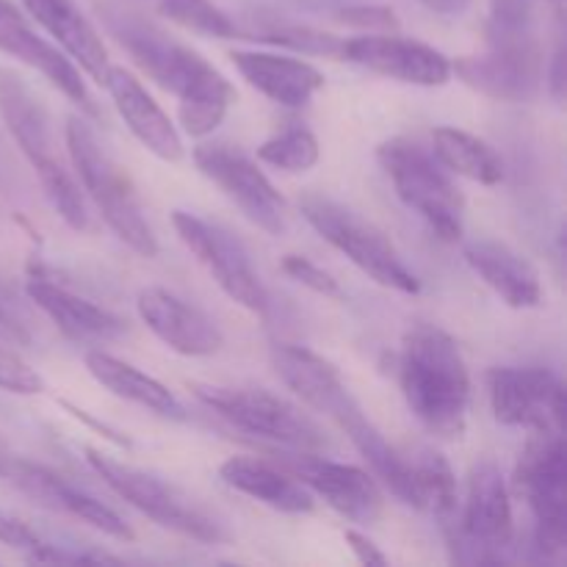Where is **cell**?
I'll list each match as a JSON object with an SVG mask.
<instances>
[{
  "instance_id": "obj_1",
  "label": "cell",
  "mask_w": 567,
  "mask_h": 567,
  "mask_svg": "<svg viewBox=\"0 0 567 567\" xmlns=\"http://www.w3.org/2000/svg\"><path fill=\"white\" fill-rule=\"evenodd\" d=\"M97 11L111 37L127 50V55L158 86L181 100L177 116L188 136L203 138L221 125L236 92L214 64H208L197 50L172 39L164 28L144 20L142 14L125 6L103 0L97 3Z\"/></svg>"
},
{
  "instance_id": "obj_2",
  "label": "cell",
  "mask_w": 567,
  "mask_h": 567,
  "mask_svg": "<svg viewBox=\"0 0 567 567\" xmlns=\"http://www.w3.org/2000/svg\"><path fill=\"white\" fill-rule=\"evenodd\" d=\"M399 385L410 413L426 432L443 441L463 437L471 408V374L449 332L435 324H419L404 336Z\"/></svg>"
},
{
  "instance_id": "obj_3",
  "label": "cell",
  "mask_w": 567,
  "mask_h": 567,
  "mask_svg": "<svg viewBox=\"0 0 567 567\" xmlns=\"http://www.w3.org/2000/svg\"><path fill=\"white\" fill-rule=\"evenodd\" d=\"M487 44L485 55H463L452 64L460 81L493 100L535 97L546 78V53L526 0H493Z\"/></svg>"
},
{
  "instance_id": "obj_4",
  "label": "cell",
  "mask_w": 567,
  "mask_h": 567,
  "mask_svg": "<svg viewBox=\"0 0 567 567\" xmlns=\"http://www.w3.org/2000/svg\"><path fill=\"white\" fill-rule=\"evenodd\" d=\"M0 116H3L6 127L14 136L17 147L22 150L28 164L37 172L39 183L44 188V197L50 199L55 214L72 230H86V199H83L78 177L61 161L59 144H55L53 116H50L42 97L28 86L25 78L17 75L14 70H6V66H0Z\"/></svg>"
},
{
  "instance_id": "obj_5",
  "label": "cell",
  "mask_w": 567,
  "mask_h": 567,
  "mask_svg": "<svg viewBox=\"0 0 567 567\" xmlns=\"http://www.w3.org/2000/svg\"><path fill=\"white\" fill-rule=\"evenodd\" d=\"M64 138L78 183L89 194V199L97 205L105 225L133 252L142 255V258H155L158 255V238H155L153 227L144 216V205L127 172L111 158L109 150L100 144L97 133L81 116L66 120Z\"/></svg>"
},
{
  "instance_id": "obj_6",
  "label": "cell",
  "mask_w": 567,
  "mask_h": 567,
  "mask_svg": "<svg viewBox=\"0 0 567 567\" xmlns=\"http://www.w3.org/2000/svg\"><path fill=\"white\" fill-rule=\"evenodd\" d=\"M299 210L327 244L347 255L374 282L399 293L421 291L419 277L408 269V264L396 252V247L388 241L385 233L360 214H354L352 208L330 197H321V194H308V197L299 199Z\"/></svg>"
},
{
  "instance_id": "obj_7",
  "label": "cell",
  "mask_w": 567,
  "mask_h": 567,
  "mask_svg": "<svg viewBox=\"0 0 567 567\" xmlns=\"http://www.w3.org/2000/svg\"><path fill=\"white\" fill-rule=\"evenodd\" d=\"M377 161L382 164L385 175L391 177L399 199L410 210L426 219V225L443 241H460L465 199L457 192V186L449 181L441 161L432 158L419 142H410L404 136L382 142L377 147Z\"/></svg>"
},
{
  "instance_id": "obj_8",
  "label": "cell",
  "mask_w": 567,
  "mask_h": 567,
  "mask_svg": "<svg viewBox=\"0 0 567 567\" xmlns=\"http://www.w3.org/2000/svg\"><path fill=\"white\" fill-rule=\"evenodd\" d=\"M86 460L116 496L125 498L131 507H136L138 513L147 515L150 520H155L164 529L199 543L230 540V532L225 529V524H219L214 515L205 513L199 504H194L186 493L177 491L169 482L158 480V476L147 474L142 468L120 463V460L109 457L97 449H86Z\"/></svg>"
},
{
  "instance_id": "obj_9",
  "label": "cell",
  "mask_w": 567,
  "mask_h": 567,
  "mask_svg": "<svg viewBox=\"0 0 567 567\" xmlns=\"http://www.w3.org/2000/svg\"><path fill=\"white\" fill-rule=\"evenodd\" d=\"M194 396L236 430L266 437L293 452H321L327 446L324 430L302 408L264 388L197 385Z\"/></svg>"
},
{
  "instance_id": "obj_10",
  "label": "cell",
  "mask_w": 567,
  "mask_h": 567,
  "mask_svg": "<svg viewBox=\"0 0 567 567\" xmlns=\"http://www.w3.org/2000/svg\"><path fill=\"white\" fill-rule=\"evenodd\" d=\"M515 485L535 515V548L557 559L567 543V454L563 432H535L515 468Z\"/></svg>"
},
{
  "instance_id": "obj_11",
  "label": "cell",
  "mask_w": 567,
  "mask_h": 567,
  "mask_svg": "<svg viewBox=\"0 0 567 567\" xmlns=\"http://www.w3.org/2000/svg\"><path fill=\"white\" fill-rule=\"evenodd\" d=\"M172 225H175L181 241L197 255L199 264L208 269V275L219 282V288L233 302L252 313H266L269 293L255 271L247 247L230 230L197 214H188V210H175Z\"/></svg>"
},
{
  "instance_id": "obj_12",
  "label": "cell",
  "mask_w": 567,
  "mask_h": 567,
  "mask_svg": "<svg viewBox=\"0 0 567 567\" xmlns=\"http://www.w3.org/2000/svg\"><path fill=\"white\" fill-rule=\"evenodd\" d=\"M487 393L498 424L535 432H563L565 391L554 371L540 365H502L487 374Z\"/></svg>"
},
{
  "instance_id": "obj_13",
  "label": "cell",
  "mask_w": 567,
  "mask_h": 567,
  "mask_svg": "<svg viewBox=\"0 0 567 567\" xmlns=\"http://www.w3.org/2000/svg\"><path fill=\"white\" fill-rule=\"evenodd\" d=\"M194 164L241 208L252 225L269 236H280L286 230V199L247 153L233 144H203L194 150Z\"/></svg>"
},
{
  "instance_id": "obj_14",
  "label": "cell",
  "mask_w": 567,
  "mask_h": 567,
  "mask_svg": "<svg viewBox=\"0 0 567 567\" xmlns=\"http://www.w3.org/2000/svg\"><path fill=\"white\" fill-rule=\"evenodd\" d=\"M454 548H471L480 563H498L513 543V502L502 468L493 460H480L468 476V498L460 515Z\"/></svg>"
},
{
  "instance_id": "obj_15",
  "label": "cell",
  "mask_w": 567,
  "mask_h": 567,
  "mask_svg": "<svg viewBox=\"0 0 567 567\" xmlns=\"http://www.w3.org/2000/svg\"><path fill=\"white\" fill-rule=\"evenodd\" d=\"M271 365H275L277 377L286 382L288 391L297 393L316 413L336 421L343 432L365 419L363 408L349 393L336 365L327 363L321 354L305 347H293V343H277L271 349Z\"/></svg>"
},
{
  "instance_id": "obj_16",
  "label": "cell",
  "mask_w": 567,
  "mask_h": 567,
  "mask_svg": "<svg viewBox=\"0 0 567 567\" xmlns=\"http://www.w3.org/2000/svg\"><path fill=\"white\" fill-rule=\"evenodd\" d=\"M282 463L313 496L324 498L327 507L336 509L341 518L360 526H371L380 520L385 502H382L380 487L369 471L316 457V452H299Z\"/></svg>"
},
{
  "instance_id": "obj_17",
  "label": "cell",
  "mask_w": 567,
  "mask_h": 567,
  "mask_svg": "<svg viewBox=\"0 0 567 567\" xmlns=\"http://www.w3.org/2000/svg\"><path fill=\"white\" fill-rule=\"evenodd\" d=\"M341 59L365 66L377 75L413 86H443L452 81V61L441 50L396 33H369V37L343 39Z\"/></svg>"
},
{
  "instance_id": "obj_18",
  "label": "cell",
  "mask_w": 567,
  "mask_h": 567,
  "mask_svg": "<svg viewBox=\"0 0 567 567\" xmlns=\"http://www.w3.org/2000/svg\"><path fill=\"white\" fill-rule=\"evenodd\" d=\"M0 53L42 72L61 94H66L75 105H81L86 116H92V120L100 116V109L94 105L92 94L83 83L81 70L55 44L39 37L31 22H28V17L9 0H0Z\"/></svg>"
},
{
  "instance_id": "obj_19",
  "label": "cell",
  "mask_w": 567,
  "mask_h": 567,
  "mask_svg": "<svg viewBox=\"0 0 567 567\" xmlns=\"http://www.w3.org/2000/svg\"><path fill=\"white\" fill-rule=\"evenodd\" d=\"M136 308L150 332L172 352L186 358H208L225 347V336L216 321L166 288H144Z\"/></svg>"
},
{
  "instance_id": "obj_20",
  "label": "cell",
  "mask_w": 567,
  "mask_h": 567,
  "mask_svg": "<svg viewBox=\"0 0 567 567\" xmlns=\"http://www.w3.org/2000/svg\"><path fill=\"white\" fill-rule=\"evenodd\" d=\"M6 480H9L11 485L20 487L31 502L39 504V507L55 509V513H66L72 515V518H81L83 524L94 526V529L114 537V540L131 543L133 537H136L131 526H127L114 509L105 507L100 498H94L92 493L81 491V487L70 485L64 476L53 474V471L42 468V465H33L28 463V460L17 457Z\"/></svg>"
},
{
  "instance_id": "obj_21",
  "label": "cell",
  "mask_w": 567,
  "mask_h": 567,
  "mask_svg": "<svg viewBox=\"0 0 567 567\" xmlns=\"http://www.w3.org/2000/svg\"><path fill=\"white\" fill-rule=\"evenodd\" d=\"M25 291L31 302L72 341L105 343L116 341V338L127 332L125 321L120 316L89 302V299L78 297L75 291L50 280L42 271H31V277L25 280Z\"/></svg>"
},
{
  "instance_id": "obj_22",
  "label": "cell",
  "mask_w": 567,
  "mask_h": 567,
  "mask_svg": "<svg viewBox=\"0 0 567 567\" xmlns=\"http://www.w3.org/2000/svg\"><path fill=\"white\" fill-rule=\"evenodd\" d=\"M103 86L109 89L116 111H120V116L125 120V125L131 127L133 136H136L155 158L169 161V164L183 158V138L181 133H177V127L172 125L166 111L150 97L147 89H144L131 72L111 64L103 78Z\"/></svg>"
},
{
  "instance_id": "obj_23",
  "label": "cell",
  "mask_w": 567,
  "mask_h": 567,
  "mask_svg": "<svg viewBox=\"0 0 567 567\" xmlns=\"http://www.w3.org/2000/svg\"><path fill=\"white\" fill-rule=\"evenodd\" d=\"M230 59L249 86L286 109H305L324 89V75L302 59L258 50H236Z\"/></svg>"
},
{
  "instance_id": "obj_24",
  "label": "cell",
  "mask_w": 567,
  "mask_h": 567,
  "mask_svg": "<svg viewBox=\"0 0 567 567\" xmlns=\"http://www.w3.org/2000/svg\"><path fill=\"white\" fill-rule=\"evenodd\" d=\"M465 260L471 269L509 305V308H537L543 302L540 271L526 255L504 241L480 238L465 244Z\"/></svg>"
},
{
  "instance_id": "obj_25",
  "label": "cell",
  "mask_w": 567,
  "mask_h": 567,
  "mask_svg": "<svg viewBox=\"0 0 567 567\" xmlns=\"http://www.w3.org/2000/svg\"><path fill=\"white\" fill-rule=\"evenodd\" d=\"M20 3L78 61V66L103 86V78L111 66L109 50L78 0H20Z\"/></svg>"
},
{
  "instance_id": "obj_26",
  "label": "cell",
  "mask_w": 567,
  "mask_h": 567,
  "mask_svg": "<svg viewBox=\"0 0 567 567\" xmlns=\"http://www.w3.org/2000/svg\"><path fill=\"white\" fill-rule=\"evenodd\" d=\"M221 482L286 515L313 513L316 496L288 468L255 457H230L219 468Z\"/></svg>"
},
{
  "instance_id": "obj_27",
  "label": "cell",
  "mask_w": 567,
  "mask_h": 567,
  "mask_svg": "<svg viewBox=\"0 0 567 567\" xmlns=\"http://www.w3.org/2000/svg\"><path fill=\"white\" fill-rule=\"evenodd\" d=\"M86 369L114 396L138 404V408L150 410V413L164 415V419H186V408H183L181 399L169 388L161 385L155 377L144 374L142 369L125 363V360L114 358V354L103 352V349H89Z\"/></svg>"
},
{
  "instance_id": "obj_28",
  "label": "cell",
  "mask_w": 567,
  "mask_h": 567,
  "mask_svg": "<svg viewBox=\"0 0 567 567\" xmlns=\"http://www.w3.org/2000/svg\"><path fill=\"white\" fill-rule=\"evenodd\" d=\"M435 158L449 172L482 186H498L504 181V161L485 138L471 136L457 127H435L432 131Z\"/></svg>"
},
{
  "instance_id": "obj_29",
  "label": "cell",
  "mask_w": 567,
  "mask_h": 567,
  "mask_svg": "<svg viewBox=\"0 0 567 567\" xmlns=\"http://www.w3.org/2000/svg\"><path fill=\"white\" fill-rule=\"evenodd\" d=\"M413 476L415 485H419L424 509H432L437 515L443 529L457 526L454 524L460 504L457 480H454V471L446 463V457L437 452H424L419 460H413Z\"/></svg>"
},
{
  "instance_id": "obj_30",
  "label": "cell",
  "mask_w": 567,
  "mask_h": 567,
  "mask_svg": "<svg viewBox=\"0 0 567 567\" xmlns=\"http://www.w3.org/2000/svg\"><path fill=\"white\" fill-rule=\"evenodd\" d=\"M319 138L305 125L286 127L258 147V161L280 172H308L319 164Z\"/></svg>"
},
{
  "instance_id": "obj_31",
  "label": "cell",
  "mask_w": 567,
  "mask_h": 567,
  "mask_svg": "<svg viewBox=\"0 0 567 567\" xmlns=\"http://www.w3.org/2000/svg\"><path fill=\"white\" fill-rule=\"evenodd\" d=\"M158 11L166 20L177 22V25L188 28L194 33L216 39H236L241 37V28L236 20L216 9L210 0H158Z\"/></svg>"
},
{
  "instance_id": "obj_32",
  "label": "cell",
  "mask_w": 567,
  "mask_h": 567,
  "mask_svg": "<svg viewBox=\"0 0 567 567\" xmlns=\"http://www.w3.org/2000/svg\"><path fill=\"white\" fill-rule=\"evenodd\" d=\"M244 37L282 44V48L299 50V53L338 55V59H341V48H343V39L332 37V33L316 31V28L310 25H299V22H286V20L260 22V25H255L252 31H244Z\"/></svg>"
},
{
  "instance_id": "obj_33",
  "label": "cell",
  "mask_w": 567,
  "mask_h": 567,
  "mask_svg": "<svg viewBox=\"0 0 567 567\" xmlns=\"http://www.w3.org/2000/svg\"><path fill=\"white\" fill-rule=\"evenodd\" d=\"M22 341L25 336L0 313V388L9 393H20V396H33V393L44 391V382L37 369H31L17 352V343Z\"/></svg>"
},
{
  "instance_id": "obj_34",
  "label": "cell",
  "mask_w": 567,
  "mask_h": 567,
  "mask_svg": "<svg viewBox=\"0 0 567 567\" xmlns=\"http://www.w3.org/2000/svg\"><path fill=\"white\" fill-rule=\"evenodd\" d=\"M282 271H286L291 280L302 282L310 291L321 293V297H341V286L332 275H327L321 266H316L310 258H302V255H286L282 258Z\"/></svg>"
},
{
  "instance_id": "obj_35",
  "label": "cell",
  "mask_w": 567,
  "mask_h": 567,
  "mask_svg": "<svg viewBox=\"0 0 567 567\" xmlns=\"http://www.w3.org/2000/svg\"><path fill=\"white\" fill-rule=\"evenodd\" d=\"M341 20L349 22L354 28H371V31H388V28H396V17L385 6H352V9L341 11Z\"/></svg>"
},
{
  "instance_id": "obj_36",
  "label": "cell",
  "mask_w": 567,
  "mask_h": 567,
  "mask_svg": "<svg viewBox=\"0 0 567 567\" xmlns=\"http://www.w3.org/2000/svg\"><path fill=\"white\" fill-rule=\"evenodd\" d=\"M343 537H347L349 548H352V554L363 565H388L385 554H382L380 548H377L365 535H360V532H354V529H347L343 532Z\"/></svg>"
},
{
  "instance_id": "obj_37",
  "label": "cell",
  "mask_w": 567,
  "mask_h": 567,
  "mask_svg": "<svg viewBox=\"0 0 567 567\" xmlns=\"http://www.w3.org/2000/svg\"><path fill=\"white\" fill-rule=\"evenodd\" d=\"M426 9L437 11V14H446V17H460L465 9L471 6V0H421Z\"/></svg>"
},
{
  "instance_id": "obj_38",
  "label": "cell",
  "mask_w": 567,
  "mask_h": 567,
  "mask_svg": "<svg viewBox=\"0 0 567 567\" xmlns=\"http://www.w3.org/2000/svg\"><path fill=\"white\" fill-rule=\"evenodd\" d=\"M14 460H17V454L11 452L9 446H6L3 441H0V476H9V471H11V465H14Z\"/></svg>"
}]
</instances>
